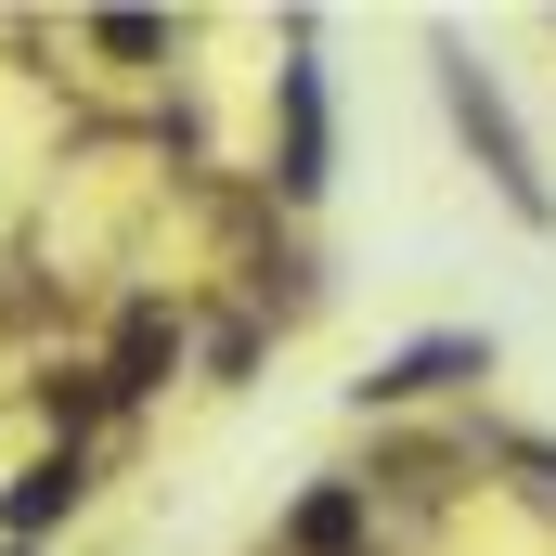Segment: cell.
I'll use <instances>...</instances> for the list:
<instances>
[{"label": "cell", "instance_id": "cell-6", "mask_svg": "<svg viewBox=\"0 0 556 556\" xmlns=\"http://www.w3.org/2000/svg\"><path fill=\"white\" fill-rule=\"evenodd\" d=\"M350 531H363V492H311L298 505V556H337Z\"/></svg>", "mask_w": 556, "mask_h": 556}, {"label": "cell", "instance_id": "cell-5", "mask_svg": "<svg viewBox=\"0 0 556 556\" xmlns=\"http://www.w3.org/2000/svg\"><path fill=\"white\" fill-rule=\"evenodd\" d=\"M168 363H181V324H168V311H155V298H142L130 324H117V389H155V376H168Z\"/></svg>", "mask_w": 556, "mask_h": 556}, {"label": "cell", "instance_id": "cell-3", "mask_svg": "<svg viewBox=\"0 0 556 556\" xmlns=\"http://www.w3.org/2000/svg\"><path fill=\"white\" fill-rule=\"evenodd\" d=\"M78 492H91V466H78V453H39V466L0 492V531H52V518H78Z\"/></svg>", "mask_w": 556, "mask_h": 556}, {"label": "cell", "instance_id": "cell-4", "mask_svg": "<svg viewBox=\"0 0 556 556\" xmlns=\"http://www.w3.org/2000/svg\"><path fill=\"white\" fill-rule=\"evenodd\" d=\"M285 194H324V78L285 65Z\"/></svg>", "mask_w": 556, "mask_h": 556}, {"label": "cell", "instance_id": "cell-2", "mask_svg": "<svg viewBox=\"0 0 556 556\" xmlns=\"http://www.w3.org/2000/svg\"><path fill=\"white\" fill-rule=\"evenodd\" d=\"M453 376H492V337H415V350H389V363L363 376V402H427V389H453Z\"/></svg>", "mask_w": 556, "mask_h": 556}, {"label": "cell", "instance_id": "cell-1", "mask_svg": "<svg viewBox=\"0 0 556 556\" xmlns=\"http://www.w3.org/2000/svg\"><path fill=\"white\" fill-rule=\"evenodd\" d=\"M440 91H453V130H466V155L505 181V207H518L531 233H556V194H544V168H531V142H518V117H505V91H492L466 52H440Z\"/></svg>", "mask_w": 556, "mask_h": 556}]
</instances>
